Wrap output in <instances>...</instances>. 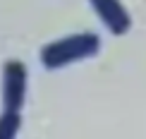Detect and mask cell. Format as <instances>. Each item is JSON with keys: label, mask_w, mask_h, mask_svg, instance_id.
<instances>
[{"label": "cell", "mask_w": 146, "mask_h": 139, "mask_svg": "<svg viewBox=\"0 0 146 139\" xmlns=\"http://www.w3.org/2000/svg\"><path fill=\"white\" fill-rule=\"evenodd\" d=\"M27 96V65L7 60L3 67V106L5 110H19Z\"/></svg>", "instance_id": "obj_2"}, {"label": "cell", "mask_w": 146, "mask_h": 139, "mask_svg": "<svg viewBox=\"0 0 146 139\" xmlns=\"http://www.w3.org/2000/svg\"><path fill=\"white\" fill-rule=\"evenodd\" d=\"M22 127L19 110H3L0 115V139H15Z\"/></svg>", "instance_id": "obj_4"}, {"label": "cell", "mask_w": 146, "mask_h": 139, "mask_svg": "<svg viewBox=\"0 0 146 139\" xmlns=\"http://www.w3.org/2000/svg\"><path fill=\"white\" fill-rule=\"evenodd\" d=\"M91 7H94L96 17L103 22V27L115 36H122L132 29V17L127 7L120 0H89Z\"/></svg>", "instance_id": "obj_3"}, {"label": "cell", "mask_w": 146, "mask_h": 139, "mask_svg": "<svg viewBox=\"0 0 146 139\" xmlns=\"http://www.w3.org/2000/svg\"><path fill=\"white\" fill-rule=\"evenodd\" d=\"M98 51H101V39L91 31H82V34H72V36H65V39H58L53 43L43 46L41 48V63L48 70H60L72 63L98 55Z\"/></svg>", "instance_id": "obj_1"}]
</instances>
